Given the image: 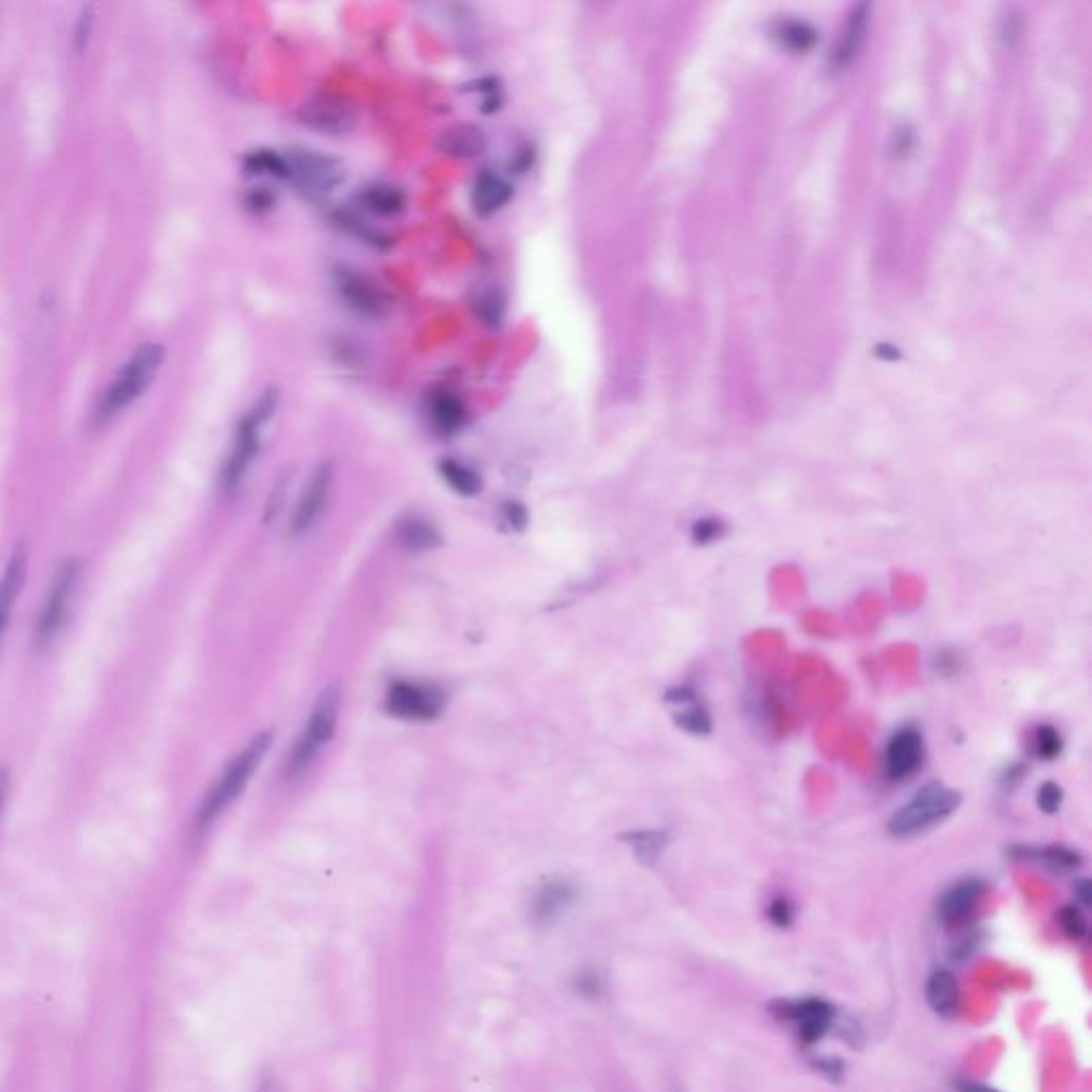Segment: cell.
<instances>
[{
    "instance_id": "e0dca14e",
    "label": "cell",
    "mask_w": 1092,
    "mask_h": 1092,
    "mask_svg": "<svg viewBox=\"0 0 1092 1092\" xmlns=\"http://www.w3.org/2000/svg\"><path fill=\"white\" fill-rule=\"evenodd\" d=\"M427 417L433 431L440 436H455L467 419L463 402L448 391H436L429 395Z\"/></svg>"
},
{
    "instance_id": "836d02e7",
    "label": "cell",
    "mask_w": 1092,
    "mask_h": 1092,
    "mask_svg": "<svg viewBox=\"0 0 1092 1092\" xmlns=\"http://www.w3.org/2000/svg\"><path fill=\"white\" fill-rule=\"evenodd\" d=\"M769 918H771V922H773L775 926H779V928L790 926V924H792V920H794V907H792V903H790L788 899H783V896L775 899V901L769 905Z\"/></svg>"
},
{
    "instance_id": "52a82bcc",
    "label": "cell",
    "mask_w": 1092,
    "mask_h": 1092,
    "mask_svg": "<svg viewBox=\"0 0 1092 1092\" xmlns=\"http://www.w3.org/2000/svg\"><path fill=\"white\" fill-rule=\"evenodd\" d=\"M444 693L436 685L417 681H395L385 700L389 715L406 721H431L444 708Z\"/></svg>"
},
{
    "instance_id": "f546056e",
    "label": "cell",
    "mask_w": 1092,
    "mask_h": 1092,
    "mask_svg": "<svg viewBox=\"0 0 1092 1092\" xmlns=\"http://www.w3.org/2000/svg\"><path fill=\"white\" fill-rule=\"evenodd\" d=\"M1058 924L1062 928V932L1073 939V941H1079L1086 937L1088 932V926H1086V918L1084 913L1075 907V905H1067L1058 911Z\"/></svg>"
},
{
    "instance_id": "9c48e42d",
    "label": "cell",
    "mask_w": 1092,
    "mask_h": 1092,
    "mask_svg": "<svg viewBox=\"0 0 1092 1092\" xmlns=\"http://www.w3.org/2000/svg\"><path fill=\"white\" fill-rule=\"evenodd\" d=\"M924 764V739L913 725L896 730L884 752V769L890 781L911 779Z\"/></svg>"
},
{
    "instance_id": "2e32d148",
    "label": "cell",
    "mask_w": 1092,
    "mask_h": 1092,
    "mask_svg": "<svg viewBox=\"0 0 1092 1092\" xmlns=\"http://www.w3.org/2000/svg\"><path fill=\"white\" fill-rule=\"evenodd\" d=\"M576 901V888L566 880L544 882L532 896L530 911L540 924L557 922Z\"/></svg>"
},
{
    "instance_id": "83f0119b",
    "label": "cell",
    "mask_w": 1092,
    "mask_h": 1092,
    "mask_svg": "<svg viewBox=\"0 0 1092 1092\" xmlns=\"http://www.w3.org/2000/svg\"><path fill=\"white\" fill-rule=\"evenodd\" d=\"M674 721H677V725L681 727V730H685L689 735H708L712 730V719H710L708 710L698 700L685 704L674 715Z\"/></svg>"
},
{
    "instance_id": "8fae6325",
    "label": "cell",
    "mask_w": 1092,
    "mask_h": 1092,
    "mask_svg": "<svg viewBox=\"0 0 1092 1092\" xmlns=\"http://www.w3.org/2000/svg\"><path fill=\"white\" fill-rule=\"evenodd\" d=\"M331 482H333V467L329 463H322L310 478L308 487L299 500V506L293 515V521H291V532L293 536H303L308 534L320 519L325 506H327V500H329V492H331Z\"/></svg>"
},
{
    "instance_id": "ac0fdd59",
    "label": "cell",
    "mask_w": 1092,
    "mask_h": 1092,
    "mask_svg": "<svg viewBox=\"0 0 1092 1092\" xmlns=\"http://www.w3.org/2000/svg\"><path fill=\"white\" fill-rule=\"evenodd\" d=\"M513 197V186L494 171H482L471 188V205L476 214L492 216L500 211Z\"/></svg>"
},
{
    "instance_id": "7a4b0ae2",
    "label": "cell",
    "mask_w": 1092,
    "mask_h": 1092,
    "mask_svg": "<svg viewBox=\"0 0 1092 1092\" xmlns=\"http://www.w3.org/2000/svg\"><path fill=\"white\" fill-rule=\"evenodd\" d=\"M163 358L165 350L159 344L142 346L105 389V395L100 397L94 410V423L105 425L119 412H125L135 400H140L144 391H148V387L154 383L163 366Z\"/></svg>"
},
{
    "instance_id": "ba28073f",
    "label": "cell",
    "mask_w": 1092,
    "mask_h": 1092,
    "mask_svg": "<svg viewBox=\"0 0 1092 1092\" xmlns=\"http://www.w3.org/2000/svg\"><path fill=\"white\" fill-rule=\"evenodd\" d=\"M291 167V178L312 195H325L335 190L344 178V165L331 156L318 152H293L286 156Z\"/></svg>"
},
{
    "instance_id": "d4e9b609",
    "label": "cell",
    "mask_w": 1092,
    "mask_h": 1092,
    "mask_svg": "<svg viewBox=\"0 0 1092 1092\" xmlns=\"http://www.w3.org/2000/svg\"><path fill=\"white\" fill-rule=\"evenodd\" d=\"M244 169L251 175H270V178H280V180L291 178L289 161L274 150H257V152L248 154L244 161Z\"/></svg>"
},
{
    "instance_id": "d590c367",
    "label": "cell",
    "mask_w": 1092,
    "mask_h": 1092,
    "mask_svg": "<svg viewBox=\"0 0 1092 1092\" xmlns=\"http://www.w3.org/2000/svg\"><path fill=\"white\" fill-rule=\"evenodd\" d=\"M574 988H576V993H582L585 997H595V995L599 993L601 984H599V978H597L595 974H591V970H587V974H580V976L576 978Z\"/></svg>"
},
{
    "instance_id": "1f68e13d",
    "label": "cell",
    "mask_w": 1092,
    "mask_h": 1092,
    "mask_svg": "<svg viewBox=\"0 0 1092 1092\" xmlns=\"http://www.w3.org/2000/svg\"><path fill=\"white\" fill-rule=\"evenodd\" d=\"M1062 804V788L1052 783V781H1045L1039 785L1037 790V807L1048 813V815H1054Z\"/></svg>"
},
{
    "instance_id": "44dd1931",
    "label": "cell",
    "mask_w": 1092,
    "mask_h": 1092,
    "mask_svg": "<svg viewBox=\"0 0 1092 1092\" xmlns=\"http://www.w3.org/2000/svg\"><path fill=\"white\" fill-rule=\"evenodd\" d=\"M1012 856H1016L1020 860L1041 863L1052 871H1073V869L1081 867V856L1077 852H1073V849L1062 847V845H1050L1043 849L1020 845L1014 849Z\"/></svg>"
},
{
    "instance_id": "cb8c5ba5",
    "label": "cell",
    "mask_w": 1092,
    "mask_h": 1092,
    "mask_svg": "<svg viewBox=\"0 0 1092 1092\" xmlns=\"http://www.w3.org/2000/svg\"><path fill=\"white\" fill-rule=\"evenodd\" d=\"M440 474L444 476L448 487L452 492H457L459 496L469 498L482 489V480H480L478 471L457 459H444L440 463Z\"/></svg>"
},
{
    "instance_id": "5bb4252c",
    "label": "cell",
    "mask_w": 1092,
    "mask_h": 1092,
    "mask_svg": "<svg viewBox=\"0 0 1092 1092\" xmlns=\"http://www.w3.org/2000/svg\"><path fill=\"white\" fill-rule=\"evenodd\" d=\"M984 892H986V884L982 880H976V877L962 880V882L954 884L939 899V903H937V918L943 924H958V922L966 920L970 913H974L978 903L982 901Z\"/></svg>"
},
{
    "instance_id": "9a60e30c",
    "label": "cell",
    "mask_w": 1092,
    "mask_h": 1092,
    "mask_svg": "<svg viewBox=\"0 0 1092 1092\" xmlns=\"http://www.w3.org/2000/svg\"><path fill=\"white\" fill-rule=\"evenodd\" d=\"M783 1012L794 1022L798 1037L804 1043L819 1041L828 1033V1029L832 1026V1020H834L832 1005H828L826 1001H819V999H804V1001L790 1003Z\"/></svg>"
},
{
    "instance_id": "7402d4cb",
    "label": "cell",
    "mask_w": 1092,
    "mask_h": 1092,
    "mask_svg": "<svg viewBox=\"0 0 1092 1092\" xmlns=\"http://www.w3.org/2000/svg\"><path fill=\"white\" fill-rule=\"evenodd\" d=\"M397 538H400V544L412 553H423V551H431L433 547L440 544V534L438 530L425 521V519H419V517H410V519H404L397 528Z\"/></svg>"
},
{
    "instance_id": "4dcf8cb0",
    "label": "cell",
    "mask_w": 1092,
    "mask_h": 1092,
    "mask_svg": "<svg viewBox=\"0 0 1092 1092\" xmlns=\"http://www.w3.org/2000/svg\"><path fill=\"white\" fill-rule=\"evenodd\" d=\"M723 534H725L723 521L712 519V517L698 519L693 523V528H691V538H693L696 544H710V542L719 540Z\"/></svg>"
},
{
    "instance_id": "ffe728a7",
    "label": "cell",
    "mask_w": 1092,
    "mask_h": 1092,
    "mask_svg": "<svg viewBox=\"0 0 1092 1092\" xmlns=\"http://www.w3.org/2000/svg\"><path fill=\"white\" fill-rule=\"evenodd\" d=\"M438 148L452 159H476L487 148V135L474 125H459L442 133Z\"/></svg>"
},
{
    "instance_id": "3957f363",
    "label": "cell",
    "mask_w": 1092,
    "mask_h": 1092,
    "mask_svg": "<svg viewBox=\"0 0 1092 1092\" xmlns=\"http://www.w3.org/2000/svg\"><path fill=\"white\" fill-rule=\"evenodd\" d=\"M81 578V561L77 557L67 559L54 574L45 599L41 604L39 617L33 630V649L37 653L48 651L67 626V617L73 609Z\"/></svg>"
},
{
    "instance_id": "d6986e66",
    "label": "cell",
    "mask_w": 1092,
    "mask_h": 1092,
    "mask_svg": "<svg viewBox=\"0 0 1092 1092\" xmlns=\"http://www.w3.org/2000/svg\"><path fill=\"white\" fill-rule=\"evenodd\" d=\"M926 1001L941 1018H954L960 1010V986L951 970L937 968L926 982Z\"/></svg>"
},
{
    "instance_id": "603a6c76",
    "label": "cell",
    "mask_w": 1092,
    "mask_h": 1092,
    "mask_svg": "<svg viewBox=\"0 0 1092 1092\" xmlns=\"http://www.w3.org/2000/svg\"><path fill=\"white\" fill-rule=\"evenodd\" d=\"M360 203L378 216H397L406 205V197L397 186L374 184L360 192Z\"/></svg>"
},
{
    "instance_id": "f1b7e54d",
    "label": "cell",
    "mask_w": 1092,
    "mask_h": 1092,
    "mask_svg": "<svg viewBox=\"0 0 1092 1092\" xmlns=\"http://www.w3.org/2000/svg\"><path fill=\"white\" fill-rule=\"evenodd\" d=\"M1033 747H1035V754L1041 760L1052 762L1062 752V737H1060V733L1056 730L1054 725L1041 723V725H1037V730L1033 735Z\"/></svg>"
},
{
    "instance_id": "4fadbf2b",
    "label": "cell",
    "mask_w": 1092,
    "mask_h": 1092,
    "mask_svg": "<svg viewBox=\"0 0 1092 1092\" xmlns=\"http://www.w3.org/2000/svg\"><path fill=\"white\" fill-rule=\"evenodd\" d=\"M26 566H29V553L26 547L20 544L14 555L10 557L3 574H0V645L10 630V622L16 609V601L20 599L24 580H26Z\"/></svg>"
},
{
    "instance_id": "4316f807",
    "label": "cell",
    "mask_w": 1092,
    "mask_h": 1092,
    "mask_svg": "<svg viewBox=\"0 0 1092 1092\" xmlns=\"http://www.w3.org/2000/svg\"><path fill=\"white\" fill-rule=\"evenodd\" d=\"M474 312L478 318L489 325L500 327L504 318V299L498 289H482L478 295H474Z\"/></svg>"
},
{
    "instance_id": "74e56055",
    "label": "cell",
    "mask_w": 1092,
    "mask_h": 1092,
    "mask_svg": "<svg viewBox=\"0 0 1092 1092\" xmlns=\"http://www.w3.org/2000/svg\"><path fill=\"white\" fill-rule=\"evenodd\" d=\"M7 796H10V773L3 769V771H0V817H3V811H5V804H7Z\"/></svg>"
},
{
    "instance_id": "e575fe53",
    "label": "cell",
    "mask_w": 1092,
    "mask_h": 1092,
    "mask_svg": "<svg viewBox=\"0 0 1092 1092\" xmlns=\"http://www.w3.org/2000/svg\"><path fill=\"white\" fill-rule=\"evenodd\" d=\"M502 513H504V519L506 523L513 528V530H523L525 523H528V511L523 508V504L519 502H506L502 506Z\"/></svg>"
},
{
    "instance_id": "277c9868",
    "label": "cell",
    "mask_w": 1092,
    "mask_h": 1092,
    "mask_svg": "<svg viewBox=\"0 0 1092 1092\" xmlns=\"http://www.w3.org/2000/svg\"><path fill=\"white\" fill-rule=\"evenodd\" d=\"M278 402H280L278 391L270 389L259 397V402L253 406V410L241 419V423L237 427L233 450L222 469V489L226 494H235L239 489V484L244 482V478L261 448V429L274 417Z\"/></svg>"
},
{
    "instance_id": "30bf717a",
    "label": "cell",
    "mask_w": 1092,
    "mask_h": 1092,
    "mask_svg": "<svg viewBox=\"0 0 1092 1092\" xmlns=\"http://www.w3.org/2000/svg\"><path fill=\"white\" fill-rule=\"evenodd\" d=\"M335 286L344 303L360 316H381L387 308L383 291L354 270L339 267L335 272Z\"/></svg>"
},
{
    "instance_id": "7c38bea8",
    "label": "cell",
    "mask_w": 1092,
    "mask_h": 1092,
    "mask_svg": "<svg viewBox=\"0 0 1092 1092\" xmlns=\"http://www.w3.org/2000/svg\"><path fill=\"white\" fill-rule=\"evenodd\" d=\"M301 123L322 135H344L354 127V111L335 98H314L299 111Z\"/></svg>"
},
{
    "instance_id": "484cf974",
    "label": "cell",
    "mask_w": 1092,
    "mask_h": 1092,
    "mask_svg": "<svg viewBox=\"0 0 1092 1092\" xmlns=\"http://www.w3.org/2000/svg\"><path fill=\"white\" fill-rule=\"evenodd\" d=\"M626 840L632 845L636 856L643 863H653V860H658L662 849L666 847L668 836L662 830H638V832L626 834Z\"/></svg>"
},
{
    "instance_id": "f35d334b",
    "label": "cell",
    "mask_w": 1092,
    "mask_h": 1092,
    "mask_svg": "<svg viewBox=\"0 0 1092 1092\" xmlns=\"http://www.w3.org/2000/svg\"><path fill=\"white\" fill-rule=\"evenodd\" d=\"M1075 896H1077L1079 905L1090 907V882H1088V880H1079V882L1075 884Z\"/></svg>"
},
{
    "instance_id": "d6a6232c",
    "label": "cell",
    "mask_w": 1092,
    "mask_h": 1092,
    "mask_svg": "<svg viewBox=\"0 0 1092 1092\" xmlns=\"http://www.w3.org/2000/svg\"><path fill=\"white\" fill-rule=\"evenodd\" d=\"M274 205H276V197L267 188H255L246 195V207L253 214H267L270 209H274Z\"/></svg>"
},
{
    "instance_id": "6da1fadb",
    "label": "cell",
    "mask_w": 1092,
    "mask_h": 1092,
    "mask_svg": "<svg viewBox=\"0 0 1092 1092\" xmlns=\"http://www.w3.org/2000/svg\"><path fill=\"white\" fill-rule=\"evenodd\" d=\"M272 741H274V735L270 730L257 735L226 764V769L222 771V775L218 777L214 788L207 792V796L203 798V802L197 811L195 826L199 832L207 830L239 798V794L244 792V788L253 779L255 771L259 769L261 760L270 752Z\"/></svg>"
},
{
    "instance_id": "8992f818",
    "label": "cell",
    "mask_w": 1092,
    "mask_h": 1092,
    "mask_svg": "<svg viewBox=\"0 0 1092 1092\" xmlns=\"http://www.w3.org/2000/svg\"><path fill=\"white\" fill-rule=\"evenodd\" d=\"M337 719H339V689L329 687L316 700L301 737L295 741V745L291 749V756L286 762V771L291 777H297L306 769L312 766V762L320 756V752L333 739Z\"/></svg>"
},
{
    "instance_id": "8d00e7d4",
    "label": "cell",
    "mask_w": 1092,
    "mask_h": 1092,
    "mask_svg": "<svg viewBox=\"0 0 1092 1092\" xmlns=\"http://www.w3.org/2000/svg\"><path fill=\"white\" fill-rule=\"evenodd\" d=\"M954 1090L956 1092H1001L993 1086H986V1084H980V1081H970V1079H958L954 1081Z\"/></svg>"
},
{
    "instance_id": "5b68a950",
    "label": "cell",
    "mask_w": 1092,
    "mask_h": 1092,
    "mask_svg": "<svg viewBox=\"0 0 1092 1092\" xmlns=\"http://www.w3.org/2000/svg\"><path fill=\"white\" fill-rule=\"evenodd\" d=\"M960 804V794L943 783H928L888 821V832L896 838H911L945 821Z\"/></svg>"
}]
</instances>
